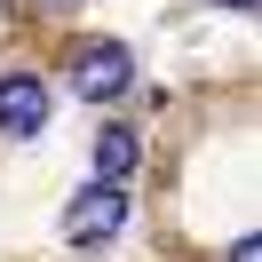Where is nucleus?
<instances>
[{
    "mask_svg": "<svg viewBox=\"0 0 262 262\" xmlns=\"http://www.w3.org/2000/svg\"><path fill=\"white\" fill-rule=\"evenodd\" d=\"M72 88H80L88 103L127 96V88H135V56L119 48V40H88V48H80V64H72Z\"/></svg>",
    "mask_w": 262,
    "mask_h": 262,
    "instance_id": "1",
    "label": "nucleus"
},
{
    "mask_svg": "<svg viewBox=\"0 0 262 262\" xmlns=\"http://www.w3.org/2000/svg\"><path fill=\"white\" fill-rule=\"evenodd\" d=\"M0 127H8V135H40V127H48V80L8 72V80H0Z\"/></svg>",
    "mask_w": 262,
    "mask_h": 262,
    "instance_id": "2",
    "label": "nucleus"
},
{
    "mask_svg": "<svg viewBox=\"0 0 262 262\" xmlns=\"http://www.w3.org/2000/svg\"><path fill=\"white\" fill-rule=\"evenodd\" d=\"M119 223H127V199H119V183H88V191L72 199V238H112Z\"/></svg>",
    "mask_w": 262,
    "mask_h": 262,
    "instance_id": "3",
    "label": "nucleus"
},
{
    "mask_svg": "<svg viewBox=\"0 0 262 262\" xmlns=\"http://www.w3.org/2000/svg\"><path fill=\"white\" fill-rule=\"evenodd\" d=\"M127 167H135V135L127 127H103L96 135V183H119Z\"/></svg>",
    "mask_w": 262,
    "mask_h": 262,
    "instance_id": "4",
    "label": "nucleus"
},
{
    "mask_svg": "<svg viewBox=\"0 0 262 262\" xmlns=\"http://www.w3.org/2000/svg\"><path fill=\"white\" fill-rule=\"evenodd\" d=\"M230 262H254V238H238V246H230Z\"/></svg>",
    "mask_w": 262,
    "mask_h": 262,
    "instance_id": "5",
    "label": "nucleus"
},
{
    "mask_svg": "<svg viewBox=\"0 0 262 262\" xmlns=\"http://www.w3.org/2000/svg\"><path fill=\"white\" fill-rule=\"evenodd\" d=\"M223 8H254V0H223Z\"/></svg>",
    "mask_w": 262,
    "mask_h": 262,
    "instance_id": "6",
    "label": "nucleus"
}]
</instances>
